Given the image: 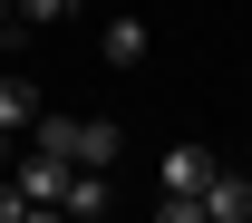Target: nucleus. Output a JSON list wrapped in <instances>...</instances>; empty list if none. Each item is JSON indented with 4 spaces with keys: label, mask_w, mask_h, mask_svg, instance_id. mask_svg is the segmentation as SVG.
Masks as SVG:
<instances>
[{
    "label": "nucleus",
    "mask_w": 252,
    "mask_h": 223,
    "mask_svg": "<svg viewBox=\"0 0 252 223\" xmlns=\"http://www.w3.org/2000/svg\"><path fill=\"white\" fill-rule=\"evenodd\" d=\"M30 146H49V156H68V165H88V175H107V165L126 156V136L107 127V117H59V107H39V117H30Z\"/></svg>",
    "instance_id": "obj_1"
},
{
    "label": "nucleus",
    "mask_w": 252,
    "mask_h": 223,
    "mask_svg": "<svg viewBox=\"0 0 252 223\" xmlns=\"http://www.w3.org/2000/svg\"><path fill=\"white\" fill-rule=\"evenodd\" d=\"M214 165H223L214 146H165V156H156V185H165V194H204Z\"/></svg>",
    "instance_id": "obj_2"
},
{
    "label": "nucleus",
    "mask_w": 252,
    "mask_h": 223,
    "mask_svg": "<svg viewBox=\"0 0 252 223\" xmlns=\"http://www.w3.org/2000/svg\"><path fill=\"white\" fill-rule=\"evenodd\" d=\"M10 185L30 194V204H59V194H68V156H49V146H30V156H10Z\"/></svg>",
    "instance_id": "obj_3"
},
{
    "label": "nucleus",
    "mask_w": 252,
    "mask_h": 223,
    "mask_svg": "<svg viewBox=\"0 0 252 223\" xmlns=\"http://www.w3.org/2000/svg\"><path fill=\"white\" fill-rule=\"evenodd\" d=\"M204 204V223H252V175H233V165H214V185L194 194Z\"/></svg>",
    "instance_id": "obj_4"
},
{
    "label": "nucleus",
    "mask_w": 252,
    "mask_h": 223,
    "mask_svg": "<svg viewBox=\"0 0 252 223\" xmlns=\"http://www.w3.org/2000/svg\"><path fill=\"white\" fill-rule=\"evenodd\" d=\"M30 117H39V88L20 68H0V136H30Z\"/></svg>",
    "instance_id": "obj_5"
},
{
    "label": "nucleus",
    "mask_w": 252,
    "mask_h": 223,
    "mask_svg": "<svg viewBox=\"0 0 252 223\" xmlns=\"http://www.w3.org/2000/svg\"><path fill=\"white\" fill-rule=\"evenodd\" d=\"M59 214H68V223H97V214H107V175L68 165V194H59Z\"/></svg>",
    "instance_id": "obj_6"
},
{
    "label": "nucleus",
    "mask_w": 252,
    "mask_h": 223,
    "mask_svg": "<svg viewBox=\"0 0 252 223\" xmlns=\"http://www.w3.org/2000/svg\"><path fill=\"white\" fill-rule=\"evenodd\" d=\"M146 20H107V68H146Z\"/></svg>",
    "instance_id": "obj_7"
},
{
    "label": "nucleus",
    "mask_w": 252,
    "mask_h": 223,
    "mask_svg": "<svg viewBox=\"0 0 252 223\" xmlns=\"http://www.w3.org/2000/svg\"><path fill=\"white\" fill-rule=\"evenodd\" d=\"M0 223H68V214H59V204H30L20 185H0Z\"/></svg>",
    "instance_id": "obj_8"
},
{
    "label": "nucleus",
    "mask_w": 252,
    "mask_h": 223,
    "mask_svg": "<svg viewBox=\"0 0 252 223\" xmlns=\"http://www.w3.org/2000/svg\"><path fill=\"white\" fill-rule=\"evenodd\" d=\"M78 0H10V30H39V20H68Z\"/></svg>",
    "instance_id": "obj_9"
},
{
    "label": "nucleus",
    "mask_w": 252,
    "mask_h": 223,
    "mask_svg": "<svg viewBox=\"0 0 252 223\" xmlns=\"http://www.w3.org/2000/svg\"><path fill=\"white\" fill-rule=\"evenodd\" d=\"M156 223H204V204H194V194H165V204H156Z\"/></svg>",
    "instance_id": "obj_10"
},
{
    "label": "nucleus",
    "mask_w": 252,
    "mask_h": 223,
    "mask_svg": "<svg viewBox=\"0 0 252 223\" xmlns=\"http://www.w3.org/2000/svg\"><path fill=\"white\" fill-rule=\"evenodd\" d=\"M10 156H20V136H0V175H10Z\"/></svg>",
    "instance_id": "obj_11"
},
{
    "label": "nucleus",
    "mask_w": 252,
    "mask_h": 223,
    "mask_svg": "<svg viewBox=\"0 0 252 223\" xmlns=\"http://www.w3.org/2000/svg\"><path fill=\"white\" fill-rule=\"evenodd\" d=\"M0 30H10V0H0Z\"/></svg>",
    "instance_id": "obj_12"
},
{
    "label": "nucleus",
    "mask_w": 252,
    "mask_h": 223,
    "mask_svg": "<svg viewBox=\"0 0 252 223\" xmlns=\"http://www.w3.org/2000/svg\"><path fill=\"white\" fill-rule=\"evenodd\" d=\"M0 59H10V30H0Z\"/></svg>",
    "instance_id": "obj_13"
}]
</instances>
